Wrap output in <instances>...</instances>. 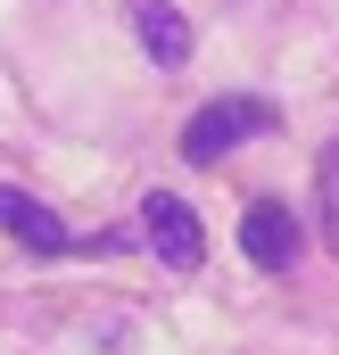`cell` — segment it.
I'll list each match as a JSON object with an SVG mask.
<instances>
[{"label": "cell", "instance_id": "obj_3", "mask_svg": "<svg viewBox=\"0 0 339 355\" xmlns=\"http://www.w3.org/2000/svg\"><path fill=\"white\" fill-rule=\"evenodd\" d=\"M298 248H306V232H298V215H290L281 198H249V207H240V257H249L256 272H290Z\"/></svg>", "mask_w": 339, "mask_h": 355}, {"label": "cell", "instance_id": "obj_1", "mask_svg": "<svg viewBox=\"0 0 339 355\" xmlns=\"http://www.w3.org/2000/svg\"><path fill=\"white\" fill-rule=\"evenodd\" d=\"M281 116H273V99H256V91H224V99H207L190 124H182V166H224L240 141H265Z\"/></svg>", "mask_w": 339, "mask_h": 355}, {"label": "cell", "instance_id": "obj_6", "mask_svg": "<svg viewBox=\"0 0 339 355\" xmlns=\"http://www.w3.org/2000/svg\"><path fill=\"white\" fill-rule=\"evenodd\" d=\"M315 207H323V248L339 257V141H323L315 157Z\"/></svg>", "mask_w": 339, "mask_h": 355}, {"label": "cell", "instance_id": "obj_5", "mask_svg": "<svg viewBox=\"0 0 339 355\" xmlns=\"http://www.w3.org/2000/svg\"><path fill=\"white\" fill-rule=\"evenodd\" d=\"M124 8H133V33H141V50H149L158 75L190 67V17H182L174 0H124Z\"/></svg>", "mask_w": 339, "mask_h": 355}, {"label": "cell", "instance_id": "obj_2", "mask_svg": "<svg viewBox=\"0 0 339 355\" xmlns=\"http://www.w3.org/2000/svg\"><path fill=\"white\" fill-rule=\"evenodd\" d=\"M141 240L158 248L166 272H199V257H207V223H199L174 190H149V198H141Z\"/></svg>", "mask_w": 339, "mask_h": 355}, {"label": "cell", "instance_id": "obj_4", "mask_svg": "<svg viewBox=\"0 0 339 355\" xmlns=\"http://www.w3.org/2000/svg\"><path fill=\"white\" fill-rule=\"evenodd\" d=\"M0 232H8L25 257H67V248H75V232H67L33 190H17V182H0Z\"/></svg>", "mask_w": 339, "mask_h": 355}]
</instances>
